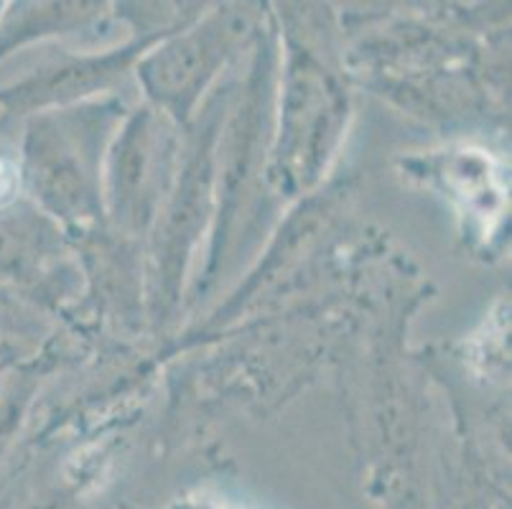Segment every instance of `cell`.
<instances>
[{
    "instance_id": "6da1fadb",
    "label": "cell",
    "mask_w": 512,
    "mask_h": 509,
    "mask_svg": "<svg viewBox=\"0 0 512 509\" xmlns=\"http://www.w3.org/2000/svg\"><path fill=\"white\" fill-rule=\"evenodd\" d=\"M21 191V171L13 161L0 158V207H8Z\"/></svg>"
}]
</instances>
